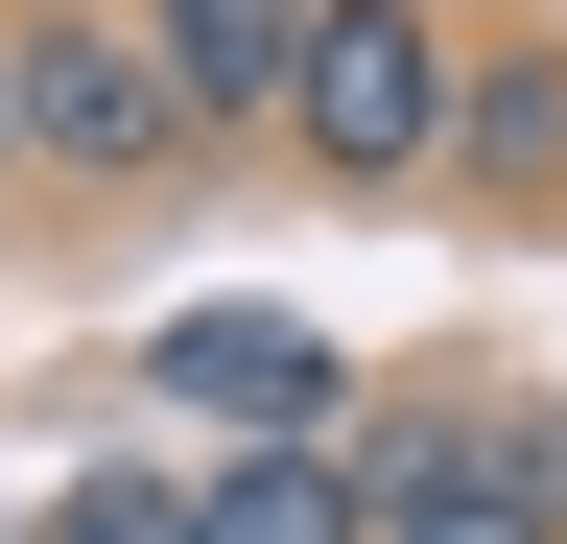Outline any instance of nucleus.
Masks as SVG:
<instances>
[{"label":"nucleus","mask_w":567,"mask_h":544,"mask_svg":"<svg viewBox=\"0 0 567 544\" xmlns=\"http://www.w3.org/2000/svg\"><path fill=\"white\" fill-rule=\"evenodd\" d=\"M354 473H379V544H567L544 497H496V473H473V379L379 402V427H354Z\"/></svg>","instance_id":"obj_5"},{"label":"nucleus","mask_w":567,"mask_h":544,"mask_svg":"<svg viewBox=\"0 0 567 544\" xmlns=\"http://www.w3.org/2000/svg\"><path fill=\"white\" fill-rule=\"evenodd\" d=\"M450 214L567 237V0H473V95H450Z\"/></svg>","instance_id":"obj_4"},{"label":"nucleus","mask_w":567,"mask_h":544,"mask_svg":"<svg viewBox=\"0 0 567 544\" xmlns=\"http://www.w3.org/2000/svg\"><path fill=\"white\" fill-rule=\"evenodd\" d=\"M48 521H71V544H189V473H142V450H118V473H71Z\"/></svg>","instance_id":"obj_8"},{"label":"nucleus","mask_w":567,"mask_h":544,"mask_svg":"<svg viewBox=\"0 0 567 544\" xmlns=\"http://www.w3.org/2000/svg\"><path fill=\"white\" fill-rule=\"evenodd\" d=\"M48 544H71V521H48Z\"/></svg>","instance_id":"obj_10"},{"label":"nucleus","mask_w":567,"mask_h":544,"mask_svg":"<svg viewBox=\"0 0 567 544\" xmlns=\"http://www.w3.org/2000/svg\"><path fill=\"white\" fill-rule=\"evenodd\" d=\"M0 48H24V166H48V189H95V214H118V189H189V166H213V119L166 95L142 0H24Z\"/></svg>","instance_id":"obj_2"},{"label":"nucleus","mask_w":567,"mask_h":544,"mask_svg":"<svg viewBox=\"0 0 567 544\" xmlns=\"http://www.w3.org/2000/svg\"><path fill=\"white\" fill-rule=\"evenodd\" d=\"M24 189H48V166H24V48H0V214H24Z\"/></svg>","instance_id":"obj_9"},{"label":"nucleus","mask_w":567,"mask_h":544,"mask_svg":"<svg viewBox=\"0 0 567 544\" xmlns=\"http://www.w3.org/2000/svg\"><path fill=\"white\" fill-rule=\"evenodd\" d=\"M142 379H166L213 450H354V356H331L308 308H260V285L166 308V331H142Z\"/></svg>","instance_id":"obj_3"},{"label":"nucleus","mask_w":567,"mask_h":544,"mask_svg":"<svg viewBox=\"0 0 567 544\" xmlns=\"http://www.w3.org/2000/svg\"><path fill=\"white\" fill-rule=\"evenodd\" d=\"M189 544H379V473L354 450H213L189 473Z\"/></svg>","instance_id":"obj_7"},{"label":"nucleus","mask_w":567,"mask_h":544,"mask_svg":"<svg viewBox=\"0 0 567 544\" xmlns=\"http://www.w3.org/2000/svg\"><path fill=\"white\" fill-rule=\"evenodd\" d=\"M450 95H473V0H331L308 24V95H284V166L308 189H450Z\"/></svg>","instance_id":"obj_1"},{"label":"nucleus","mask_w":567,"mask_h":544,"mask_svg":"<svg viewBox=\"0 0 567 544\" xmlns=\"http://www.w3.org/2000/svg\"><path fill=\"white\" fill-rule=\"evenodd\" d=\"M308 24L331 0H142V48H166V95L213 143H284V95H308Z\"/></svg>","instance_id":"obj_6"}]
</instances>
